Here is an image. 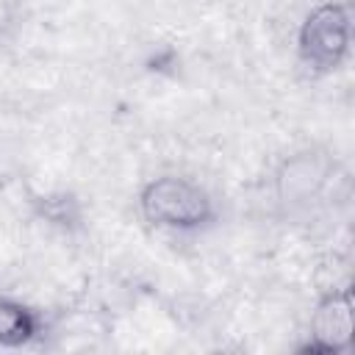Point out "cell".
Returning a JSON list of instances; mask_svg holds the SVG:
<instances>
[{
    "mask_svg": "<svg viewBox=\"0 0 355 355\" xmlns=\"http://www.w3.org/2000/svg\"><path fill=\"white\" fill-rule=\"evenodd\" d=\"M139 211L147 225L172 233L205 230L216 219V202L205 186L186 175H158L139 189Z\"/></svg>",
    "mask_w": 355,
    "mask_h": 355,
    "instance_id": "6da1fadb",
    "label": "cell"
},
{
    "mask_svg": "<svg viewBox=\"0 0 355 355\" xmlns=\"http://www.w3.org/2000/svg\"><path fill=\"white\" fill-rule=\"evenodd\" d=\"M352 50V3L324 0L313 6L297 33V55L313 75L336 72Z\"/></svg>",
    "mask_w": 355,
    "mask_h": 355,
    "instance_id": "7a4b0ae2",
    "label": "cell"
},
{
    "mask_svg": "<svg viewBox=\"0 0 355 355\" xmlns=\"http://www.w3.org/2000/svg\"><path fill=\"white\" fill-rule=\"evenodd\" d=\"M42 333V316L14 297H0V347L19 349L36 341Z\"/></svg>",
    "mask_w": 355,
    "mask_h": 355,
    "instance_id": "5b68a950",
    "label": "cell"
},
{
    "mask_svg": "<svg viewBox=\"0 0 355 355\" xmlns=\"http://www.w3.org/2000/svg\"><path fill=\"white\" fill-rule=\"evenodd\" d=\"M333 175V161L322 150H300L275 169V197L286 208H302L322 194Z\"/></svg>",
    "mask_w": 355,
    "mask_h": 355,
    "instance_id": "277c9868",
    "label": "cell"
},
{
    "mask_svg": "<svg viewBox=\"0 0 355 355\" xmlns=\"http://www.w3.org/2000/svg\"><path fill=\"white\" fill-rule=\"evenodd\" d=\"M352 349V288H330L324 291L308 322V341L300 352L311 355H341Z\"/></svg>",
    "mask_w": 355,
    "mask_h": 355,
    "instance_id": "3957f363",
    "label": "cell"
},
{
    "mask_svg": "<svg viewBox=\"0 0 355 355\" xmlns=\"http://www.w3.org/2000/svg\"><path fill=\"white\" fill-rule=\"evenodd\" d=\"M42 216L55 222V225H69L78 219V202L67 194H50V197H42Z\"/></svg>",
    "mask_w": 355,
    "mask_h": 355,
    "instance_id": "8992f818",
    "label": "cell"
}]
</instances>
